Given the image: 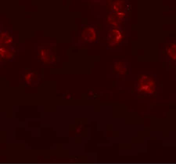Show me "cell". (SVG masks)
<instances>
[{"mask_svg":"<svg viewBox=\"0 0 176 164\" xmlns=\"http://www.w3.org/2000/svg\"><path fill=\"white\" fill-rule=\"evenodd\" d=\"M82 37L85 41L87 42H93L96 39L95 30L92 28H88L83 31Z\"/></svg>","mask_w":176,"mask_h":164,"instance_id":"obj_2","label":"cell"},{"mask_svg":"<svg viewBox=\"0 0 176 164\" xmlns=\"http://www.w3.org/2000/svg\"><path fill=\"white\" fill-rule=\"evenodd\" d=\"M145 77V78L141 79L139 82V86L140 89L143 92H151L154 91V82L152 80L151 78L147 76Z\"/></svg>","mask_w":176,"mask_h":164,"instance_id":"obj_1","label":"cell"},{"mask_svg":"<svg viewBox=\"0 0 176 164\" xmlns=\"http://www.w3.org/2000/svg\"><path fill=\"white\" fill-rule=\"evenodd\" d=\"M168 51H169L170 55L172 57L176 58V46H172Z\"/></svg>","mask_w":176,"mask_h":164,"instance_id":"obj_4","label":"cell"},{"mask_svg":"<svg viewBox=\"0 0 176 164\" xmlns=\"http://www.w3.org/2000/svg\"><path fill=\"white\" fill-rule=\"evenodd\" d=\"M112 34L111 35V39H114V42H119V40L121 39V35L119 31H117V30H114L113 31Z\"/></svg>","mask_w":176,"mask_h":164,"instance_id":"obj_3","label":"cell"}]
</instances>
